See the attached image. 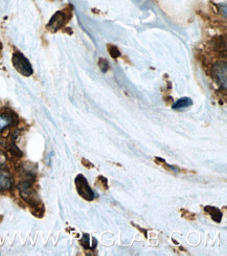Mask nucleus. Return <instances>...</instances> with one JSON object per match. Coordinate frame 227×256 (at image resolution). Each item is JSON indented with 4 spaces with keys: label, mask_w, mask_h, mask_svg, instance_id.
<instances>
[{
    "label": "nucleus",
    "mask_w": 227,
    "mask_h": 256,
    "mask_svg": "<svg viewBox=\"0 0 227 256\" xmlns=\"http://www.w3.org/2000/svg\"><path fill=\"white\" fill-rule=\"evenodd\" d=\"M9 152H12V154H14L16 158H21V156H22V152H20V149L16 145H13L12 147H10Z\"/></svg>",
    "instance_id": "4468645a"
},
{
    "label": "nucleus",
    "mask_w": 227,
    "mask_h": 256,
    "mask_svg": "<svg viewBox=\"0 0 227 256\" xmlns=\"http://www.w3.org/2000/svg\"><path fill=\"white\" fill-rule=\"evenodd\" d=\"M13 123V118L7 114H0V132H4Z\"/></svg>",
    "instance_id": "0eeeda50"
},
{
    "label": "nucleus",
    "mask_w": 227,
    "mask_h": 256,
    "mask_svg": "<svg viewBox=\"0 0 227 256\" xmlns=\"http://www.w3.org/2000/svg\"><path fill=\"white\" fill-rule=\"evenodd\" d=\"M13 187V178L6 169L0 165V191H7Z\"/></svg>",
    "instance_id": "39448f33"
},
{
    "label": "nucleus",
    "mask_w": 227,
    "mask_h": 256,
    "mask_svg": "<svg viewBox=\"0 0 227 256\" xmlns=\"http://www.w3.org/2000/svg\"><path fill=\"white\" fill-rule=\"evenodd\" d=\"M99 68L103 72H107L108 70H109V62H108L106 59L100 58L99 60Z\"/></svg>",
    "instance_id": "9d476101"
},
{
    "label": "nucleus",
    "mask_w": 227,
    "mask_h": 256,
    "mask_svg": "<svg viewBox=\"0 0 227 256\" xmlns=\"http://www.w3.org/2000/svg\"><path fill=\"white\" fill-rule=\"evenodd\" d=\"M82 164H83V166H85L86 168H89V169L94 168L93 164H91V163L88 161V160H86V158H82Z\"/></svg>",
    "instance_id": "2eb2a0df"
},
{
    "label": "nucleus",
    "mask_w": 227,
    "mask_h": 256,
    "mask_svg": "<svg viewBox=\"0 0 227 256\" xmlns=\"http://www.w3.org/2000/svg\"><path fill=\"white\" fill-rule=\"evenodd\" d=\"M12 62L15 70L20 74H22L23 77H30L31 74H34V70H32L30 62L27 60V58L23 54H21L20 52H14Z\"/></svg>",
    "instance_id": "f03ea898"
},
{
    "label": "nucleus",
    "mask_w": 227,
    "mask_h": 256,
    "mask_svg": "<svg viewBox=\"0 0 227 256\" xmlns=\"http://www.w3.org/2000/svg\"><path fill=\"white\" fill-rule=\"evenodd\" d=\"M71 16H72V13H71L70 8H66L64 10H60V12H57L51 17L50 21L47 24V28L50 32L56 33V32H58L64 28V26L71 19Z\"/></svg>",
    "instance_id": "f257e3e1"
},
{
    "label": "nucleus",
    "mask_w": 227,
    "mask_h": 256,
    "mask_svg": "<svg viewBox=\"0 0 227 256\" xmlns=\"http://www.w3.org/2000/svg\"><path fill=\"white\" fill-rule=\"evenodd\" d=\"M108 52H109L110 56L113 58V59H117L120 58L122 56L121 52L118 50V48L115 46H112V44H108Z\"/></svg>",
    "instance_id": "1a4fd4ad"
},
{
    "label": "nucleus",
    "mask_w": 227,
    "mask_h": 256,
    "mask_svg": "<svg viewBox=\"0 0 227 256\" xmlns=\"http://www.w3.org/2000/svg\"><path fill=\"white\" fill-rule=\"evenodd\" d=\"M181 216L183 218L189 220H194L195 218H196V216H195L194 213L188 211V210H181Z\"/></svg>",
    "instance_id": "ddd939ff"
},
{
    "label": "nucleus",
    "mask_w": 227,
    "mask_h": 256,
    "mask_svg": "<svg viewBox=\"0 0 227 256\" xmlns=\"http://www.w3.org/2000/svg\"><path fill=\"white\" fill-rule=\"evenodd\" d=\"M213 72V79L217 83L220 88H222L224 92H226L227 88V64L225 61L217 62L213 66L212 70Z\"/></svg>",
    "instance_id": "7ed1b4c3"
},
{
    "label": "nucleus",
    "mask_w": 227,
    "mask_h": 256,
    "mask_svg": "<svg viewBox=\"0 0 227 256\" xmlns=\"http://www.w3.org/2000/svg\"><path fill=\"white\" fill-rule=\"evenodd\" d=\"M74 182H75V188H77L78 194L81 198H83L85 200H87V202H92L95 198L94 192L90 188L87 180L85 178V176H83L82 174L78 176L77 178H75Z\"/></svg>",
    "instance_id": "20e7f679"
},
{
    "label": "nucleus",
    "mask_w": 227,
    "mask_h": 256,
    "mask_svg": "<svg viewBox=\"0 0 227 256\" xmlns=\"http://www.w3.org/2000/svg\"><path fill=\"white\" fill-rule=\"evenodd\" d=\"M133 225H134V224H133ZM134 226H135V225H134ZM135 228H136V229H138V230H139V231H140V232H143V233H144V234H145V236H146V238H147V236H148V232H147V231H146V230H144V229H142V228H140V227H139V226H135Z\"/></svg>",
    "instance_id": "dca6fc26"
},
{
    "label": "nucleus",
    "mask_w": 227,
    "mask_h": 256,
    "mask_svg": "<svg viewBox=\"0 0 227 256\" xmlns=\"http://www.w3.org/2000/svg\"><path fill=\"white\" fill-rule=\"evenodd\" d=\"M81 244L82 246L85 248V249H88V250H93L92 247L90 246V242H89V236L88 234H84V236L81 240Z\"/></svg>",
    "instance_id": "9b49d317"
},
{
    "label": "nucleus",
    "mask_w": 227,
    "mask_h": 256,
    "mask_svg": "<svg viewBox=\"0 0 227 256\" xmlns=\"http://www.w3.org/2000/svg\"><path fill=\"white\" fill-rule=\"evenodd\" d=\"M192 105V100L189 98H182L179 99L177 102L172 105V108L174 110H182L185 108H188L189 106Z\"/></svg>",
    "instance_id": "6e6552de"
},
{
    "label": "nucleus",
    "mask_w": 227,
    "mask_h": 256,
    "mask_svg": "<svg viewBox=\"0 0 227 256\" xmlns=\"http://www.w3.org/2000/svg\"><path fill=\"white\" fill-rule=\"evenodd\" d=\"M96 184L99 185V186H101V187H102V189H104V190H108V180H107V178H104V176H102L97 178Z\"/></svg>",
    "instance_id": "f8f14e48"
},
{
    "label": "nucleus",
    "mask_w": 227,
    "mask_h": 256,
    "mask_svg": "<svg viewBox=\"0 0 227 256\" xmlns=\"http://www.w3.org/2000/svg\"><path fill=\"white\" fill-rule=\"evenodd\" d=\"M204 211L209 213V214L211 216V218H212V220H213L214 222H218V224H219V222H221L223 214H222V212H221L218 208L208 206V207H205V208H204Z\"/></svg>",
    "instance_id": "423d86ee"
}]
</instances>
